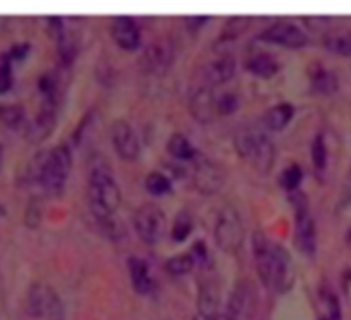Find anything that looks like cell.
I'll return each instance as SVG.
<instances>
[{
	"instance_id": "e575fe53",
	"label": "cell",
	"mask_w": 351,
	"mask_h": 320,
	"mask_svg": "<svg viewBox=\"0 0 351 320\" xmlns=\"http://www.w3.org/2000/svg\"><path fill=\"white\" fill-rule=\"evenodd\" d=\"M42 222V205L36 198H33L32 201L28 204L25 212V224L28 225L29 229H36Z\"/></svg>"
},
{
	"instance_id": "7bdbcfd3",
	"label": "cell",
	"mask_w": 351,
	"mask_h": 320,
	"mask_svg": "<svg viewBox=\"0 0 351 320\" xmlns=\"http://www.w3.org/2000/svg\"><path fill=\"white\" fill-rule=\"evenodd\" d=\"M348 241H351V229H350V232H348Z\"/></svg>"
},
{
	"instance_id": "4fadbf2b",
	"label": "cell",
	"mask_w": 351,
	"mask_h": 320,
	"mask_svg": "<svg viewBox=\"0 0 351 320\" xmlns=\"http://www.w3.org/2000/svg\"><path fill=\"white\" fill-rule=\"evenodd\" d=\"M110 141H112V147L116 150V153L119 155L123 160L128 162H133L140 157L141 145L138 140V134L134 131V127L131 126L128 121L124 119H116L110 124Z\"/></svg>"
},
{
	"instance_id": "7402d4cb",
	"label": "cell",
	"mask_w": 351,
	"mask_h": 320,
	"mask_svg": "<svg viewBox=\"0 0 351 320\" xmlns=\"http://www.w3.org/2000/svg\"><path fill=\"white\" fill-rule=\"evenodd\" d=\"M322 45L327 52L341 57H351V29H332L322 36Z\"/></svg>"
},
{
	"instance_id": "9c48e42d",
	"label": "cell",
	"mask_w": 351,
	"mask_h": 320,
	"mask_svg": "<svg viewBox=\"0 0 351 320\" xmlns=\"http://www.w3.org/2000/svg\"><path fill=\"white\" fill-rule=\"evenodd\" d=\"M197 308L198 315L204 320H212L221 313V286L208 265L202 267V274L198 278Z\"/></svg>"
},
{
	"instance_id": "d4e9b609",
	"label": "cell",
	"mask_w": 351,
	"mask_h": 320,
	"mask_svg": "<svg viewBox=\"0 0 351 320\" xmlns=\"http://www.w3.org/2000/svg\"><path fill=\"white\" fill-rule=\"evenodd\" d=\"M0 123L11 130L26 127V110L19 103H0Z\"/></svg>"
},
{
	"instance_id": "4316f807",
	"label": "cell",
	"mask_w": 351,
	"mask_h": 320,
	"mask_svg": "<svg viewBox=\"0 0 351 320\" xmlns=\"http://www.w3.org/2000/svg\"><path fill=\"white\" fill-rule=\"evenodd\" d=\"M195 265H197V260H195L191 254L172 255L171 258L165 260V271L171 275H174V278H181V275L190 274L195 269Z\"/></svg>"
},
{
	"instance_id": "ac0fdd59",
	"label": "cell",
	"mask_w": 351,
	"mask_h": 320,
	"mask_svg": "<svg viewBox=\"0 0 351 320\" xmlns=\"http://www.w3.org/2000/svg\"><path fill=\"white\" fill-rule=\"evenodd\" d=\"M236 73V59L231 53H221L217 59L210 60L204 67V85L208 88H217L231 82Z\"/></svg>"
},
{
	"instance_id": "f35d334b",
	"label": "cell",
	"mask_w": 351,
	"mask_h": 320,
	"mask_svg": "<svg viewBox=\"0 0 351 320\" xmlns=\"http://www.w3.org/2000/svg\"><path fill=\"white\" fill-rule=\"evenodd\" d=\"M29 52L28 43H21V45H14L11 50H9V56H11L12 60H21L26 53Z\"/></svg>"
},
{
	"instance_id": "30bf717a",
	"label": "cell",
	"mask_w": 351,
	"mask_h": 320,
	"mask_svg": "<svg viewBox=\"0 0 351 320\" xmlns=\"http://www.w3.org/2000/svg\"><path fill=\"white\" fill-rule=\"evenodd\" d=\"M193 180L195 190L200 191L202 195H215L222 190L226 183V171L212 158L198 157L193 160Z\"/></svg>"
},
{
	"instance_id": "44dd1931",
	"label": "cell",
	"mask_w": 351,
	"mask_h": 320,
	"mask_svg": "<svg viewBox=\"0 0 351 320\" xmlns=\"http://www.w3.org/2000/svg\"><path fill=\"white\" fill-rule=\"evenodd\" d=\"M310 86L319 95H334L339 90V82H337V76L332 71L317 66L313 67L312 74H310Z\"/></svg>"
},
{
	"instance_id": "d6a6232c",
	"label": "cell",
	"mask_w": 351,
	"mask_h": 320,
	"mask_svg": "<svg viewBox=\"0 0 351 320\" xmlns=\"http://www.w3.org/2000/svg\"><path fill=\"white\" fill-rule=\"evenodd\" d=\"M320 298H322L324 305L327 308V319L329 320H341V305L339 298L336 296V293L329 288L320 289Z\"/></svg>"
},
{
	"instance_id": "9a60e30c",
	"label": "cell",
	"mask_w": 351,
	"mask_h": 320,
	"mask_svg": "<svg viewBox=\"0 0 351 320\" xmlns=\"http://www.w3.org/2000/svg\"><path fill=\"white\" fill-rule=\"evenodd\" d=\"M296 279V267L295 262H293L291 255L286 250L282 245L278 243L276 247V255H274V265H272L271 272V282H269V288L271 291L278 293V295H285L289 289L295 286Z\"/></svg>"
},
{
	"instance_id": "6da1fadb",
	"label": "cell",
	"mask_w": 351,
	"mask_h": 320,
	"mask_svg": "<svg viewBox=\"0 0 351 320\" xmlns=\"http://www.w3.org/2000/svg\"><path fill=\"white\" fill-rule=\"evenodd\" d=\"M88 207L93 219L99 224L100 231L112 241H117L124 236V227L116 219V212L123 201V193L107 166L93 164L88 174L86 184Z\"/></svg>"
},
{
	"instance_id": "b9f144b4",
	"label": "cell",
	"mask_w": 351,
	"mask_h": 320,
	"mask_svg": "<svg viewBox=\"0 0 351 320\" xmlns=\"http://www.w3.org/2000/svg\"><path fill=\"white\" fill-rule=\"evenodd\" d=\"M5 214V208L2 207V205H0V215H4Z\"/></svg>"
},
{
	"instance_id": "7c38bea8",
	"label": "cell",
	"mask_w": 351,
	"mask_h": 320,
	"mask_svg": "<svg viewBox=\"0 0 351 320\" xmlns=\"http://www.w3.org/2000/svg\"><path fill=\"white\" fill-rule=\"evenodd\" d=\"M60 102L57 100H42L38 112L28 121L25 127V136L29 143L40 145L52 134L53 127L57 124V114H59Z\"/></svg>"
},
{
	"instance_id": "ee69618b",
	"label": "cell",
	"mask_w": 351,
	"mask_h": 320,
	"mask_svg": "<svg viewBox=\"0 0 351 320\" xmlns=\"http://www.w3.org/2000/svg\"><path fill=\"white\" fill-rule=\"evenodd\" d=\"M319 320H329V319H327V317H320Z\"/></svg>"
},
{
	"instance_id": "7a4b0ae2",
	"label": "cell",
	"mask_w": 351,
	"mask_h": 320,
	"mask_svg": "<svg viewBox=\"0 0 351 320\" xmlns=\"http://www.w3.org/2000/svg\"><path fill=\"white\" fill-rule=\"evenodd\" d=\"M234 148L239 157L262 176H267L276 164V145L267 133L243 127L234 134Z\"/></svg>"
},
{
	"instance_id": "52a82bcc",
	"label": "cell",
	"mask_w": 351,
	"mask_h": 320,
	"mask_svg": "<svg viewBox=\"0 0 351 320\" xmlns=\"http://www.w3.org/2000/svg\"><path fill=\"white\" fill-rule=\"evenodd\" d=\"M176 59V45L171 38L154 40L141 52L138 66L141 73L148 76H162L171 69Z\"/></svg>"
},
{
	"instance_id": "ab89813d",
	"label": "cell",
	"mask_w": 351,
	"mask_h": 320,
	"mask_svg": "<svg viewBox=\"0 0 351 320\" xmlns=\"http://www.w3.org/2000/svg\"><path fill=\"white\" fill-rule=\"evenodd\" d=\"M212 320H231V319H229V317L226 315V313H219V315L215 317V319H212Z\"/></svg>"
},
{
	"instance_id": "836d02e7",
	"label": "cell",
	"mask_w": 351,
	"mask_h": 320,
	"mask_svg": "<svg viewBox=\"0 0 351 320\" xmlns=\"http://www.w3.org/2000/svg\"><path fill=\"white\" fill-rule=\"evenodd\" d=\"M238 106H239V100L238 97H236V93L232 92H226L222 93V95L217 97V116H231V114H234L236 110H238Z\"/></svg>"
},
{
	"instance_id": "e0dca14e",
	"label": "cell",
	"mask_w": 351,
	"mask_h": 320,
	"mask_svg": "<svg viewBox=\"0 0 351 320\" xmlns=\"http://www.w3.org/2000/svg\"><path fill=\"white\" fill-rule=\"evenodd\" d=\"M190 114L200 124H210L217 117V97L214 88L202 85L191 93L190 97Z\"/></svg>"
},
{
	"instance_id": "f6af8a7d",
	"label": "cell",
	"mask_w": 351,
	"mask_h": 320,
	"mask_svg": "<svg viewBox=\"0 0 351 320\" xmlns=\"http://www.w3.org/2000/svg\"><path fill=\"white\" fill-rule=\"evenodd\" d=\"M193 320H200V319H193Z\"/></svg>"
},
{
	"instance_id": "4dcf8cb0",
	"label": "cell",
	"mask_w": 351,
	"mask_h": 320,
	"mask_svg": "<svg viewBox=\"0 0 351 320\" xmlns=\"http://www.w3.org/2000/svg\"><path fill=\"white\" fill-rule=\"evenodd\" d=\"M302 181H303V169L298 166V164H291V166H288L285 171H282L281 176H279V184H281L286 191H289V193L298 190Z\"/></svg>"
},
{
	"instance_id": "603a6c76",
	"label": "cell",
	"mask_w": 351,
	"mask_h": 320,
	"mask_svg": "<svg viewBox=\"0 0 351 320\" xmlns=\"http://www.w3.org/2000/svg\"><path fill=\"white\" fill-rule=\"evenodd\" d=\"M165 148H167L169 155L172 158L183 160V162H193L195 158L198 157L197 148L193 147V143L183 133H172L169 136Z\"/></svg>"
},
{
	"instance_id": "5bb4252c",
	"label": "cell",
	"mask_w": 351,
	"mask_h": 320,
	"mask_svg": "<svg viewBox=\"0 0 351 320\" xmlns=\"http://www.w3.org/2000/svg\"><path fill=\"white\" fill-rule=\"evenodd\" d=\"M255 288L250 281L241 279V281L236 282L234 288L229 293L224 313L231 320H248L255 310Z\"/></svg>"
},
{
	"instance_id": "d590c367",
	"label": "cell",
	"mask_w": 351,
	"mask_h": 320,
	"mask_svg": "<svg viewBox=\"0 0 351 320\" xmlns=\"http://www.w3.org/2000/svg\"><path fill=\"white\" fill-rule=\"evenodd\" d=\"M190 254L193 255V258L197 260V265H200V267H207L208 262H210V257H208V248L207 245H205V241H202V239H197V241H195Z\"/></svg>"
},
{
	"instance_id": "2e32d148",
	"label": "cell",
	"mask_w": 351,
	"mask_h": 320,
	"mask_svg": "<svg viewBox=\"0 0 351 320\" xmlns=\"http://www.w3.org/2000/svg\"><path fill=\"white\" fill-rule=\"evenodd\" d=\"M110 36L121 50L134 52L141 45V32L131 16H114L110 21Z\"/></svg>"
},
{
	"instance_id": "f546056e",
	"label": "cell",
	"mask_w": 351,
	"mask_h": 320,
	"mask_svg": "<svg viewBox=\"0 0 351 320\" xmlns=\"http://www.w3.org/2000/svg\"><path fill=\"white\" fill-rule=\"evenodd\" d=\"M310 157H312V164L317 171H324L327 166V145L326 138L322 133L315 134L312 140V147H310Z\"/></svg>"
},
{
	"instance_id": "ba28073f",
	"label": "cell",
	"mask_w": 351,
	"mask_h": 320,
	"mask_svg": "<svg viewBox=\"0 0 351 320\" xmlns=\"http://www.w3.org/2000/svg\"><path fill=\"white\" fill-rule=\"evenodd\" d=\"M133 225L143 243L157 245L165 231V212L152 201L140 205L133 214Z\"/></svg>"
},
{
	"instance_id": "ffe728a7",
	"label": "cell",
	"mask_w": 351,
	"mask_h": 320,
	"mask_svg": "<svg viewBox=\"0 0 351 320\" xmlns=\"http://www.w3.org/2000/svg\"><path fill=\"white\" fill-rule=\"evenodd\" d=\"M293 116H295V107H293V103L279 102L274 107L265 110V114L262 116V124L265 126V130L272 131V133H278V131H282L291 123Z\"/></svg>"
},
{
	"instance_id": "484cf974",
	"label": "cell",
	"mask_w": 351,
	"mask_h": 320,
	"mask_svg": "<svg viewBox=\"0 0 351 320\" xmlns=\"http://www.w3.org/2000/svg\"><path fill=\"white\" fill-rule=\"evenodd\" d=\"M250 25H252V18H248V16H234V18H229L226 21L224 28H222L221 35H219L217 43H228L239 38L250 28Z\"/></svg>"
},
{
	"instance_id": "1f68e13d",
	"label": "cell",
	"mask_w": 351,
	"mask_h": 320,
	"mask_svg": "<svg viewBox=\"0 0 351 320\" xmlns=\"http://www.w3.org/2000/svg\"><path fill=\"white\" fill-rule=\"evenodd\" d=\"M14 83L12 76V59L8 52L0 53V93H5L11 90Z\"/></svg>"
},
{
	"instance_id": "8fae6325",
	"label": "cell",
	"mask_w": 351,
	"mask_h": 320,
	"mask_svg": "<svg viewBox=\"0 0 351 320\" xmlns=\"http://www.w3.org/2000/svg\"><path fill=\"white\" fill-rule=\"evenodd\" d=\"M260 42L272 43V45L286 47V49L298 50L308 45V36L295 23L278 21L263 29L258 35Z\"/></svg>"
},
{
	"instance_id": "8d00e7d4",
	"label": "cell",
	"mask_w": 351,
	"mask_h": 320,
	"mask_svg": "<svg viewBox=\"0 0 351 320\" xmlns=\"http://www.w3.org/2000/svg\"><path fill=\"white\" fill-rule=\"evenodd\" d=\"M303 21H305V25L308 26L312 32H324V29L329 28V21L330 18H324V16H306V18H303Z\"/></svg>"
},
{
	"instance_id": "277c9868",
	"label": "cell",
	"mask_w": 351,
	"mask_h": 320,
	"mask_svg": "<svg viewBox=\"0 0 351 320\" xmlns=\"http://www.w3.org/2000/svg\"><path fill=\"white\" fill-rule=\"evenodd\" d=\"M295 210V245L305 257L313 258L317 254V225L310 212L308 200L302 191L289 195Z\"/></svg>"
},
{
	"instance_id": "cb8c5ba5",
	"label": "cell",
	"mask_w": 351,
	"mask_h": 320,
	"mask_svg": "<svg viewBox=\"0 0 351 320\" xmlns=\"http://www.w3.org/2000/svg\"><path fill=\"white\" fill-rule=\"evenodd\" d=\"M245 67L250 73L258 77H263V79H269L274 74H278L279 71L278 60L271 53H255V56H252L246 60Z\"/></svg>"
},
{
	"instance_id": "60d3db41",
	"label": "cell",
	"mask_w": 351,
	"mask_h": 320,
	"mask_svg": "<svg viewBox=\"0 0 351 320\" xmlns=\"http://www.w3.org/2000/svg\"><path fill=\"white\" fill-rule=\"evenodd\" d=\"M2 157H4V147L0 143V167H2Z\"/></svg>"
},
{
	"instance_id": "d6986e66",
	"label": "cell",
	"mask_w": 351,
	"mask_h": 320,
	"mask_svg": "<svg viewBox=\"0 0 351 320\" xmlns=\"http://www.w3.org/2000/svg\"><path fill=\"white\" fill-rule=\"evenodd\" d=\"M128 272H130L133 289L138 295H148L154 289V279H152L147 260L140 257H130L128 258Z\"/></svg>"
},
{
	"instance_id": "8992f818",
	"label": "cell",
	"mask_w": 351,
	"mask_h": 320,
	"mask_svg": "<svg viewBox=\"0 0 351 320\" xmlns=\"http://www.w3.org/2000/svg\"><path fill=\"white\" fill-rule=\"evenodd\" d=\"M26 308L35 319L45 320H66L62 299L59 293L49 284L33 282L26 295Z\"/></svg>"
},
{
	"instance_id": "f1b7e54d",
	"label": "cell",
	"mask_w": 351,
	"mask_h": 320,
	"mask_svg": "<svg viewBox=\"0 0 351 320\" xmlns=\"http://www.w3.org/2000/svg\"><path fill=\"white\" fill-rule=\"evenodd\" d=\"M145 188L154 197H162V195H167L172 190V181L164 173L152 171L145 177Z\"/></svg>"
},
{
	"instance_id": "3957f363",
	"label": "cell",
	"mask_w": 351,
	"mask_h": 320,
	"mask_svg": "<svg viewBox=\"0 0 351 320\" xmlns=\"http://www.w3.org/2000/svg\"><path fill=\"white\" fill-rule=\"evenodd\" d=\"M73 169V150L67 143H59L42 153L38 184L49 195H60Z\"/></svg>"
},
{
	"instance_id": "74e56055",
	"label": "cell",
	"mask_w": 351,
	"mask_h": 320,
	"mask_svg": "<svg viewBox=\"0 0 351 320\" xmlns=\"http://www.w3.org/2000/svg\"><path fill=\"white\" fill-rule=\"evenodd\" d=\"M210 21V16H186L184 18V26L190 33H197L198 29L204 28Z\"/></svg>"
},
{
	"instance_id": "5b68a950",
	"label": "cell",
	"mask_w": 351,
	"mask_h": 320,
	"mask_svg": "<svg viewBox=\"0 0 351 320\" xmlns=\"http://www.w3.org/2000/svg\"><path fill=\"white\" fill-rule=\"evenodd\" d=\"M215 245L224 254L236 255L245 243V225L241 215L231 205H226L219 210L214 225Z\"/></svg>"
},
{
	"instance_id": "83f0119b",
	"label": "cell",
	"mask_w": 351,
	"mask_h": 320,
	"mask_svg": "<svg viewBox=\"0 0 351 320\" xmlns=\"http://www.w3.org/2000/svg\"><path fill=\"white\" fill-rule=\"evenodd\" d=\"M193 231V219H191V214L186 210H181L180 214L176 215L174 224H172L171 236L176 243H183L186 241L188 236Z\"/></svg>"
}]
</instances>
